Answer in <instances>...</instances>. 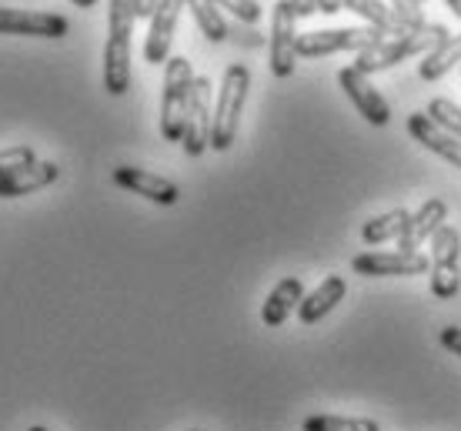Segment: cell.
Wrapping results in <instances>:
<instances>
[{
  "label": "cell",
  "instance_id": "obj_26",
  "mask_svg": "<svg viewBox=\"0 0 461 431\" xmlns=\"http://www.w3.org/2000/svg\"><path fill=\"white\" fill-rule=\"evenodd\" d=\"M214 4H218V7H224V11H230L241 23H258V21H261V4H258V0H214Z\"/></svg>",
  "mask_w": 461,
  "mask_h": 431
},
{
  "label": "cell",
  "instance_id": "obj_7",
  "mask_svg": "<svg viewBox=\"0 0 461 431\" xmlns=\"http://www.w3.org/2000/svg\"><path fill=\"white\" fill-rule=\"evenodd\" d=\"M298 64V13L291 7V0H277L271 11V60L267 67L275 77H291Z\"/></svg>",
  "mask_w": 461,
  "mask_h": 431
},
{
  "label": "cell",
  "instance_id": "obj_19",
  "mask_svg": "<svg viewBox=\"0 0 461 431\" xmlns=\"http://www.w3.org/2000/svg\"><path fill=\"white\" fill-rule=\"evenodd\" d=\"M60 177V167L54 161H37L31 167H23L17 175L4 177L0 181V198H21V194H31V191H41V187L54 184Z\"/></svg>",
  "mask_w": 461,
  "mask_h": 431
},
{
  "label": "cell",
  "instance_id": "obj_22",
  "mask_svg": "<svg viewBox=\"0 0 461 431\" xmlns=\"http://www.w3.org/2000/svg\"><path fill=\"white\" fill-rule=\"evenodd\" d=\"M185 7H191V17L197 21L201 34L208 37V40L221 44V40L230 34L228 23H224V17H221V7L214 4V0H185Z\"/></svg>",
  "mask_w": 461,
  "mask_h": 431
},
{
  "label": "cell",
  "instance_id": "obj_8",
  "mask_svg": "<svg viewBox=\"0 0 461 431\" xmlns=\"http://www.w3.org/2000/svg\"><path fill=\"white\" fill-rule=\"evenodd\" d=\"M211 128H214V107H211V81L208 77H194L191 87V107H187L185 121V148L187 157H201L211 148Z\"/></svg>",
  "mask_w": 461,
  "mask_h": 431
},
{
  "label": "cell",
  "instance_id": "obj_4",
  "mask_svg": "<svg viewBox=\"0 0 461 431\" xmlns=\"http://www.w3.org/2000/svg\"><path fill=\"white\" fill-rule=\"evenodd\" d=\"M191 87H194V70L187 58H171L164 64V94H161V134L164 140L185 138L187 107H191Z\"/></svg>",
  "mask_w": 461,
  "mask_h": 431
},
{
  "label": "cell",
  "instance_id": "obj_13",
  "mask_svg": "<svg viewBox=\"0 0 461 431\" xmlns=\"http://www.w3.org/2000/svg\"><path fill=\"white\" fill-rule=\"evenodd\" d=\"M345 11L357 13L361 21H368V27H378L381 34L402 37V34H415V31H421L415 21H408L394 4H388V0H345Z\"/></svg>",
  "mask_w": 461,
  "mask_h": 431
},
{
  "label": "cell",
  "instance_id": "obj_10",
  "mask_svg": "<svg viewBox=\"0 0 461 431\" xmlns=\"http://www.w3.org/2000/svg\"><path fill=\"white\" fill-rule=\"evenodd\" d=\"M338 84H341V91L348 94V101L355 104V111L365 117L368 124L384 128V124L392 121V107H388V101H384L378 87L368 81V74H361L355 64L338 70Z\"/></svg>",
  "mask_w": 461,
  "mask_h": 431
},
{
  "label": "cell",
  "instance_id": "obj_33",
  "mask_svg": "<svg viewBox=\"0 0 461 431\" xmlns=\"http://www.w3.org/2000/svg\"><path fill=\"white\" fill-rule=\"evenodd\" d=\"M70 4H77V7H84V11H87V7H97V0H70Z\"/></svg>",
  "mask_w": 461,
  "mask_h": 431
},
{
  "label": "cell",
  "instance_id": "obj_34",
  "mask_svg": "<svg viewBox=\"0 0 461 431\" xmlns=\"http://www.w3.org/2000/svg\"><path fill=\"white\" fill-rule=\"evenodd\" d=\"M27 431H47V428H41V425H34V428H27Z\"/></svg>",
  "mask_w": 461,
  "mask_h": 431
},
{
  "label": "cell",
  "instance_id": "obj_29",
  "mask_svg": "<svg viewBox=\"0 0 461 431\" xmlns=\"http://www.w3.org/2000/svg\"><path fill=\"white\" fill-rule=\"evenodd\" d=\"M161 0H134V11H138V21H150L154 11H158Z\"/></svg>",
  "mask_w": 461,
  "mask_h": 431
},
{
  "label": "cell",
  "instance_id": "obj_9",
  "mask_svg": "<svg viewBox=\"0 0 461 431\" xmlns=\"http://www.w3.org/2000/svg\"><path fill=\"white\" fill-rule=\"evenodd\" d=\"M351 268L365 278H411V274L431 271V257H425L421 251H368V255H357Z\"/></svg>",
  "mask_w": 461,
  "mask_h": 431
},
{
  "label": "cell",
  "instance_id": "obj_30",
  "mask_svg": "<svg viewBox=\"0 0 461 431\" xmlns=\"http://www.w3.org/2000/svg\"><path fill=\"white\" fill-rule=\"evenodd\" d=\"M291 7H294V13L298 17H312L318 7H314V0H291Z\"/></svg>",
  "mask_w": 461,
  "mask_h": 431
},
{
  "label": "cell",
  "instance_id": "obj_24",
  "mask_svg": "<svg viewBox=\"0 0 461 431\" xmlns=\"http://www.w3.org/2000/svg\"><path fill=\"white\" fill-rule=\"evenodd\" d=\"M425 114L431 117L438 128H445L448 134H455V138L461 140V104H455L448 97H435V101H428Z\"/></svg>",
  "mask_w": 461,
  "mask_h": 431
},
{
  "label": "cell",
  "instance_id": "obj_2",
  "mask_svg": "<svg viewBox=\"0 0 461 431\" xmlns=\"http://www.w3.org/2000/svg\"><path fill=\"white\" fill-rule=\"evenodd\" d=\"M448 27L445 23H428L415 34H402V37H392V40H381V44L368 47V50H361L355 60V67L361 74H375V70H388L394 64H402L408 58H421V54H431L438 44L448 40Z\"/></svg>",
  "mask_w": 461,
  "mask_h": 431
},
{
  "label": "cell",
  "instance_id": "obj_20",
  "mask_svg": "<svg viewBox=\"0 0 461 431\" xmlns=\"http://www.w3.org/2000/svg\"><path fill=\"white\" fill-rule=\"evenodd\" d=\"M458 64H461V34H451L445 44H438L431 54H425V60L418 64V77L421 81H438V77H445Z\"/></svg>",
  "mask_w": 461,
  "mask_h": 431
},
{
  "label": "cell",
  "instance_id": "obj_1",
  "mask_svg": "<svg viewBox=\"0 0 461 431\" xmlns=\"http://www.w3.org/2000/svg\"><path fill=\"white\" fill-rule=\"evenodd\" d=\"M134 0H111L107 7V44H104V87L107 94H127L131 87V34H134Z\"/></svg>",
  "mask_w": 461,
  "mask_h": 431
},
{
  "label": "cell",
  "instance_id": "obj_6",
  "mask_svg": "<svg viewBox=\"0 0 461 431\" xmlns=\"http://www.w3.org/2000/svg\"><path fill=\"white\" fill-rule=\"evenodd\" d=\"M461 234L448 221L441 224L438 234L431 238V294L438 301L455 298L461 288Z\"/></svg>",
  "mask_w": 461,
  "mask_h": 431
},
{
  "label": "cell",
  "instance_id": "obj_11",
  "mask_svg": "<svg viewBox=\"0 0 461 431\" xmlns=\"http://www.w3.org/2000/svg\"><path fill=\"white\" fill-rule=\"evenodd\" d=\"M70 31L68 17L50 11H21V7H0V34L7 37H64Z\"/></svg>",
  "mask_w": 461,
  "mask_h": 431
},
{
  "label": "cell",
  "instance_id": "obj_23",
  "mask_svg": "<svg viewBox=\"0 0 461 431\" xmlns=\"http://www.w3.org/2000/svg\"><path fill=\"white\" fill-rule=\"evenodd\" d=\"M301 431H381L371 418H341V415H312L304 418Z\"/></svg>",
  "mask_w": 461,
  "mask_h": 431
},
{
  "label": "cell",
  "instance_id": "obj_27",
  "mask_svg": "<svg viewBox=\"0 0 461 431\" xmlns=\"http://www.w3.org/2000/svg\"><path fill=\"white\" fill-rule=\"evenodd\" d=\"M394 7H398V11L404 13V17H408V21H415L418 27H425V13H421V7H418V4H421V0H392Z\"/></svg>",
  "mask_w": 461,
  "mask_h": 431
},
{
  "label": "cell",
  "instance_id": "obj_25",
  "mask_svg": "<svg viewBox=\"0 0 461 431\" xmlns=\"http://www.w3.org/2000/svg\"><path fill=\"white\" fill-rule=\"evenodd\" d=\"M31 164H37L34 151L31 148H7V151H0V181L4 177L17 175V171H23V167H31Z\"/></svg>",
  "mask_w": 461,
  "mask_h": 431
},
{
  "label": "cell",
  "instance_id": "obj_17",
  "mask_svg": "<svg viewBox=\"0 0 461 431\" xmlns=\"http://www.w3.org/2000/svg\"><path fill=\"white\" fill-rule=\"evenodd\" d=\"M345 292H348L345 278L328 274V278H324L312 294H304V301L298 304V321L301 325H318L324 315L335 311L338 301H345Z\"/></svg>",
  "mask_w": 461,
  "mask_h": 431
},
{
  "label": "cell",
  "instance_id": "obj_35",
  "mask_svg": "<svg viewBox=\"0 0 461 431\" xmlns=\"http://www.w3.org/2000/svg\"><path fill=\"white\" fill-rule=\"evenodd\" d=\"M194 431H197V428H194Z\"/></svg>",
  "mask_w": 461,
  "mask_h": 431
},
{
  "label": "cell",
  "instance_id": "obj_5",
  "mask_svg": "<svg viewBox=\"0 0 461 431\" xmlns=\"http://www.w3.org/2000/svg\"><path fill=\"white\" fill-rule=\"evenodd\" d=\"M384 34L378 27H331V31H308L298 34V58H328V54H345V50H368L381 44Z\"/></svg>",
  "mask_w": 461,
  "mask_h": 431
},
{
  "label": "cell",
  "instance_id": "obj_31",
  "mask_svg": "<svg viewBox=\"0 0 461 431\" xmlns=\"http://www.w3.org/2000/svg\"><path fill=\"white\" fill-rule=\"evenodd\" d=\"M314 7L324 13H338V11H345V0H314Z\"/></svg>",
  "mask_w": 461,
  "mask_h": 431
},
{
  "label": "cell",
  "instance_id": "obj_16",
  "mask_svg": "<svg viewBox=\"0 0 461 431\" xmlns=\"http://www.w3.org/2000/svg\"><path fill=\"white\" fill-rule=\"evenodd\" d=\"M445 218H448V204H445V201L441 198L425 201V204L411 214V221H408L404 234L398 238V247H402V251H418L425 241H431V238L438 234V228L445 224Z\"/></svg>",
  "mask_w": 461,
  "mask_h": 431
},
{
  "label": "cell",
  "instance_id": "obj_32",
  "mask_svg": "<svg viewBox=\"0 0 461 431\" xmlns=\"http://www.w3.org/2000/svg\"><path fill=\"white\" fill-rule=\"evenodd\" d=\"M445 4H448L451 13H455V17H458V21H461V0H445Z\"/></svg>",
  "mask_w": 461,
  "mask_h": 431
},
{
  "label": "cell",
  "instance_id": "obj_12",
  "mask_svg": "<svg viewBox=\"0 0 461 431\" xmlns=\"http://www.w3.org/2000/svg\"><path fill=\"white\" fill-rule=\"evenodd\" d=\"M181 11H185V0H161L154 17H150V31H148V40H144V60L154 64V67L171 60V44H174V31H177Z\"/></svg>",
  "mask_w": 461,
  "mask_h": 431
},
{
  "label": "cell",
  "instance_id": "obj_18",
  "mask_svg": "<svg viewBox=\"0 0 461 431\" xmlns=\"http://www.w3.org/2000/svg\"><path fill=\"white\" fill-rule=\"evenodd\" d=\"M301 301H304V284H301V278H281L271 288V294H267L265 308H261V321L267 328H281Z\"/></svg>",
  "mask_w": 461,
  "mask_h": 431
},
{
  "label": "cell",
  "instance_id": "obj_3",
  "mask_svg": "<svg viewBox=\"0 0 461 431\" xmlns=\"http://www.w3.org/2000/svg\"><path fill=\"white\" fill-rule=\"evenodd\" d=\"M248 87H251V70L244 64H230L224 70V81L218 91V104H214V128H211V148L214 151H228L234 138H238V124H241V111L248 101Z\"/></svg>",
  "mask_w": 461,
  "mask_h": 431
},
{
  "label": "cell",
  "instance_id": "obj_21",
  "mask_svg": "<svg viewBox=\"0 0 461 431\" xmlns=\"http://www.w3.org/2000/svg\"><path fill=\"white\" fill-rule=\"evenodd\" d=\"M408 221H411L408 211H388V214H378V218L365 221L361 238H365V245H371V247L384 245V241H398L404 234V228H408Z\"/></svg>",
  "mask_w": 461,
  "mask_h": 431
},
{
  "label": "cell",
  "instance_id": "obj_14",
  "mask_svg": "<svg viewBox=\"0 0 461 431\" xmlns=\"http://www.w3.org/2000/svg\"><path fill=\"white\" fill-rule=\"evenodd\" d=\"M114 184L131 191V194L154 201V204H177V198H181V187L174 181L150 175V171H140V167H114Z\"/></svg>",
  "mask_w": 461,
  "mask_h": 431
},
{
  "label": "cell",
  "instance_id": "obj_15",
  "mask_svg": "<svg viewBox=\"0 0 461 431\" xmlns=\"http://www.w3.org/2000/svg\"><path fill=\"white\" fill-rule=\"evenodd\" d=\"M408 134L421 144V148H428L431 154H438V157H445L448 164H455L461 171V140L455 138V134H448L445 128H438L431 117L421 111V114H411L408 117Z\"/></svg>",
  "mask_w": 461,
  "mask_h": 431
},
{
  "label": "cell",
  "instance_id": "obj_28",
  "mask_svg": "<svg viewBox=\"0 0 461 431\" xmlns=\"http://www.w3.org/2000/svg\"><path fill=\"white\" fill-rule=\"evenodd\" d=\"M441 345L451 351V355H458L461 358V328L458 325H448V328H441Z\"/></svg>",
  "mask_w": 461,
  "mask_h": 431
}]
</instances>
